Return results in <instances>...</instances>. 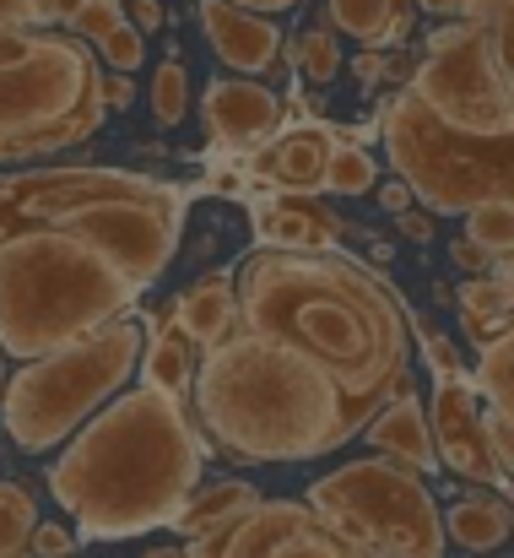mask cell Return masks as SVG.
<instances>
[{
	"label": "cell",
	"instance_id": "4",
	"mask_svg": "<svg viewBox=\"0 0 514 558\" xmlns=\"http://www.w3.org/2000/svg\"><path fill=\"white\" fill-rule=\"evenodd\" d=\"M142 288L87 239L5 228L0 239V359H49L136 315Z\"/></svg>",
	"mask_w": 514,
	"mask_h": 558
},
{
	"label": "cell",
	"instance_id": "1",
	"mask_svg": "<svg viewBox=\"0 0 514 558\" xmlns=\"http://www.w3.org/2000/svg\"><path fill=\"white\" fill-rule=\"evenodd\" d=\"M238 326L336 385L352 434L412 385V310L357 255H287L255 250L233 271Z\"/></svg>",
	"mask_w": 514,
	"mask_h": 558
},
{
	"label": "cell",
	"instance_id": "18",
	"mask_svg": "<svg viewBox=\"0 0 514 558\" xmlns=\"http://www.w3.org/2000/svg\"><path fill=\"white\" fill-rule=\"evenodd\" d=\"M173 320H179V331L189 337V348H195L200 359L217 353V348H228L233 337H244L233 271H211V277H200L189 293H179V299H173Z\"/></svg>",
	"mask_w": 514,
	"mask_h": 558
},
{
	"label": "cell",
	"instance_id": "26",
	"mask_svg": "<svg viewBox=\"0 0 514 558\" xmlns=\"http://www.w3.org/2000/svg\"><path fill=\"white\" fill-rule=\"evenodd\" d=\"M147 104H152V120L163 131L184 125V114H189V65H184V54H163L158 60L152 87H147Z\"/></svg>",
	"mask_w": 514,
	"mask_h": 558
},
{
	"label": "cell",
	"instance_id": "2",
	"mask_svg": "<svg viewBox=\"0 0 514 558\" xmlns=\"http://www.w3.org/2000/svg\"><path fill=\"white\" fill-rule=\"evenodd\" d=\"M200 461L206 434L189 407L136 385L65 439L49 466V494L76 521V543H125L173 526L184 499L200 488Z\"/></svg>",
	"mask_w": 514,
	"mask_h": 558
},
{
	"label": "cell",
	"instance_id": "29",
	"mask_svg": "<svg viewBox=\"0 0 514 558\" xmlns=\"http://www.w3.org/2000/svg\"><path fill=\"white\" fill-rule=\"evenodd\" d=\"M298 71H304V82H315V87H326L336 71H342V44H336V33L331 27H309V33H298Z\"/></svg>",
	"mask_w": 514,
	"mask_h": 558
},
{
	"label": "cell",
	"instance_id": "6",
	"mask_svg": "<svg viewBox=\"0 0 514 558\" xmlns=\"http://www.w3.org/2000/svg\"><path fill=\"white\" fill-rule=\"evenodd\" d=\"M103 65L87 44L49 27L0 33V163L49 158L103 125Z\"/></svg>",
	"mask_w": 514,
	"mask_h": 558
},
{
	"label": "cell",
	"instance_id": "34",
	"mask_svg": "<svg viewBox=\"0 0 514 558\" xmlns=\"http://www.w3.org/2000/svg\"><path fill=\"white\" fill-rule=\"evenodd\" d=\"M27 554L33 558H71L76 554V532H71V526H54V521H38L33 537H27Z\"/></svg>",
	"mask_w": 514,
	"mask_h": 558
},
{
	"label": "cell",
	"instance_id": "38",
	"mask_svg": "<svg viewBox=\"0 0 514 558\" xmlns=\"http://www.w3.org/2000/svg\"><path fill=\"white\" fill-rule=\"evenodd\" d=\"M5 27H38L33 0H0V33H5Z\"/></svg>",
	"mask_w": 514,
	"mask_h": 558
},
{
	"label": "cell",
	"instance_id": "11",
	"mask_svg": "<svg viewBox=\"0 0 514 558\" xmlns=\"http://www.w3.org/2000/svg\"><path fill=\"white\" fill-rule=\"evenodd\" d=\"M189 558H379L331 532L304 499H260L228 532L189 543Z\"/></svg>",
	"mask_w": 514,
	"mask_h": 558
},
{
	"label": "cell",
	"instance_id": "23",
	"mask_svg": "<svg viewBox=\"0 0 514 558\" xmlns=\"http://www.w3.org/2000/svg\"><path fill=\"white\" fill-rule=\"evenodd\" d=\"M455 304H461V326L477 353L499 337H514V277H472L461 282Z\"/></svg>",
	"mask_w": 514,
	"mask_h": 558
},
{
	"label": "cell",
	"instance_id": "17",
	"mask_svg": "<svg viewBox=\"0 0 514 558\" xmlns=\"http://www.w3.org/2000/svg\"><path fill=\"white\" fill-rule=\"evenodd\" d=\"M363 434H368L374 456H384V461H395V466H406V472H417V477L439 472L433 439H428V412H423V401H417L412 385L395 390V396L363 423Z\"/></svg>",
	"mask_w": 514,
	"mask_h": 558
},
{
	"label": "cell",
	"instance_id": "21",
	"mask_svg": "<svg viewBox=\"0 0 514 558\" xmlns=\"http://www.w3.org/2000/svg\"><path fill=\"white\" fill-rule=\"evenodd\" d=\"M326 27L368 49H390V44H406V33L417 27V5L412 0H326Z\"/></svg>",
	"mask_w": 514,
	"mask_h": 558
},
{
	"label": "cell",
	"instance_id": "41",
	"mask_svg": "<svg viewBox=\"0 0 514 558\" xmlns=\"http://www.w3.org/2000/svg\"><path fill=\"white\" fill-rule=\"evenodd\" d=\"M401 228H406V239H417V244H428V239H433L428 217H401Z\"/></svg>",
	"mask_w": 514,
	"mask_h": 558
},
{
	"label": "cell",
	"instance_id": "10",
	"mask_svg": "<svg viewBox=\"0 0 514 558\" xmlns=\"http://www.w3.org/2000/svg\"><path fill=\"white\" fill-rule=\"evenodd\" d=\"M395 180L433 217H466L482 201L510 195V142H477L444 131L406 87L379 114Z\"/></svg>",
	"mask_w": 514,
	"mask_h": 558
},
{
	"label": "cell",
	"instance_id": "19",
	"mask_svg": "<svg viewBox=\"0 0 514 558\" xmlns=\"http://www.w3.org/2000/svg\"><path fill=\"white\" fill-rule=\"evenodd\" d=\"M260 505V488L255 483H244V477H222V483H206V488H195L189 499H184V510L173 515V532L184 537V548L189 543H206V537H217V532H228L238 515H249Z\"/></svg>",
	"mask_w": 514,
	"mask_h": 558
},
{
	"label": "cell",
	"instance_id": "14",
	"mask_svg": "<svg viewBox=\"0 0 514 558\" xmlns=\"http://www.w3.org/2000/svg\"><path fill=\"white\" fill-rule=\"evenodd\" d=\"M195 11H200V33H206L211 54H217L233 76L255 82L260 71H271V65L282 60V27H277L271 16H255V11L228 5V0H200Z\"/></svg>",
	"mask_w": 514,
	"mask_h": 558
},
{
	"label": "cell",
	"instance_id": "37",
	"mask_svg": "<svg viewBox=\"0 0 514 558\" xmlns=\"http://www.w3.org/2000/svg\"><path fill=\"white\" fill-rule=\"evenodd\" d=\"M450 260H455L461 271H488V266H493V260H488L477 244H466V239H455V244H450ZM493 277H510V271H499V266H493Z\"/></svg>",
	"mask_w": 514,
	"mask_h": 558
},
{
	"label": "cell",
	"instance_id": "16",
	"mask_svg": "<svg viewBox=\"0 0 514 558\" xmlns=\"http://www.w3.org/2000/svg\"><path fill=\"white\" fill-rule=\"evenodd\" d=\"M331 153H336V136L326 125H293L287 136H277L260 153L255 174L277 195H326V163H331Z\"/></svg>",
	"mask_w": 514,
	"mask_h": 558
},
{
	"label": "cell",
	"instance_id": "28",
	"mask_svg": "<svg viewBox=\"0 0 514 558\" xmlns=\"http://www.w3.org/2000/svg\"><path fill=\"white\" fill-rule=\"evenodd\" d=\"M374 185H379V163L357 142H336V153L326 163V190L331 195H368Z\"/></svg>",
	"mask_w": 514,
	"mask_h": 558
},
{
	"label": "cell",
	"instance_id": "3",
	"mask_svg": "<svg viewBox=\"0 0 514 558\" xmlns=\"http://www.w3.org/2000/svg\"><path fill=\"white\" fill-rule=\"evenodd\" d=\"M189 417L238 461H315L352 434L326 374L260 337H233L195 364Z\"/></svg>",
	"mask_w": 514,
	"mask_h": 558
},
{
	"label": "cell",
	"instance_id": "32",
	"mask_svg": "<svg viewBox=\"0 0 514 558\" xmlns=\"http://www.w3.org/2000/svg\"><path fill=\"white\" fill-rule=\"evenodd\" d=\"M120 22H125V11H120V5H98V0H82V5L65 16V27H71L76 44H103Z\"/></svg>",
	"mask_w": 514,
	"mask_h": 558
},
{
	"label": "cell",
	"instance_id": "20",
	"mask_svg": "<svg viewBox=\"0 0 514 558\" xmlns=\"http://www.w3.org/2000/svg\"><path fill=\"white\" fill-rule=\"evenodd\" d=\"M195 364H200V353L189 348V337L179 331V320L169 315L158 331H147V353H142V390L163 396V401H173V407H189Z\"/></svg>",
	"mask_w": 514,
	"mask_h": 558
},
{
	"label": "cell",
	"instance_id": "30",
	"mask_svg": "<svg viewBox=\"0 0 514 558\" xmlns=\"http://www.w3.org/2000/svg\"><path fill=\"white\" fill-rule=\"evenodd\" d=\"M412 5H423V11H433L444 22H482V27H499L504 33L514 0H412Z\"/></svg>",
	"mask_w": 514,
	"mask_h": 558
},
{
	"label": "cell",
	"instance_id": "7",
	"mask_svg": "<svg viewBox=\"0 0 514 558\" xmlns=\"http://www.w3.org/2000/svg\"><path fill=\"white\" fill-rule=\"evenodd\" d=\"M147 320L125 315L103 331H93L76 348H60L49 359H33L0 385V423L16 450L44 456L65 445L87 417H98L142 369L147 353Z\"/></svg>",
	"mask_w": 514,
	"mask_h": 558
},
{
	"label": "cell",
	"instance_id": "22",
	"mask_svg": "<svg viewBox=\"0 0 514 558\" xmlns=\"http://www.w3.org/2000/svg\"><path fill=\"white\" fill-rule=\"evenodd\" d=\"M444 515V543H455V548H466V554H493V548H504L510 543V494H466V499H455L450 510H439Z\"/></svg>",
	"mask_w": 514,
	"mask_h": 558
},
{
	"label": "cell",
	"instance_id": "15",
	"mask_svg": "<svg viewBox=\"0 0 514 558\" xmlns=\"http://www.w3.org/2000/svg\"><path fill=\"white\" fill-rule=\"evenodd\" d=\"M260 228V250H287V255H331L342 244V217L331 206H320V195H271L255 211Z\"/></svg>",
	"mask_w": 514,
	"mask_h": 558
},
{
	"label": "cell",
	"instance_id": "36",
	"mask_svg": "<svg viewBox=\"0 0 514 558\" xmlns=\"http://www.w3.org/2000/svg\"><path fill=\"white\" fill-rule=\"evenodd\" d=\"M142 38H152L158 27H163V0H131V16H125Z\"/></svg>",
	"mask_w": 514,
	"mask_h": 558
},
{
	"label": "cell",
	"instance_id": "13",
	"mask_svg": "<svg viewBox=\"0 0 514 558\" xmlns=\"http://www.w3.org/2000/svg\"><path fill=\"white\" fill-rule=\"evenodd\" d=\"M200 114H206V131H211L217 147H228V153H255V147H266V142L277 136V125H282V98H277L271 87H260V82L222 76V82L206 87Z\"/></svg>",
	"mask_w": 514,
	"mask_h": 558
},
{
	"label": "cell",
	"instance_id": "8",
	"mask_svg": "<svg viewBox=\"0 0 514 558\" xmlns=\"http://www.w3.org/2000/svg\"><path fill=\"white\" fill-rule=\"evenodd\" d=\"M331 532L346 543L368 548L379 558H444V515L428 488V477L384 461V456H357L320 483H309L304 499Z\"/></svg>",
	"mask_w": 514,
	"mask_h": 558
},
{
	"label": "cell",
	"instance_id": "27",
	"mask_svg": "<svg viewBox=\"0 0 514 558\" xmlns=\"http://www.w3.org/2000/svg\"><path fill=\"white\" fill-rule=\"evenodd\" d=\"M38 526V505L22 483L0 477V558H33L27 554V537Z\"/></svg>",
	"mask_w": 514,
	"mask_h": 558
},
{
	"label": "cell",
	"instance_id": "5",
	"mask_svg": "<svg viewBox=\"0 0 514 558\" xmlns=\"http://www.w3.org/2000/svg\"><path fill=\"white\" fill-rule=\"evenodd\" d=\"M184 190L125 169H44L0 180V228H60L103 250L136 288L169 271L184 233Z\"/></svg>",
	"mask_w": 514,
	"mask_h": 558
},
{
	"label": "cell",
	"instance_id": "40",
	"mask_svg": "<svg viewBox=\"0 0 514 558\" xmlns=\"http://www.w3.org/2000/svg\"><path fill=\"white\" fill-rule=\"evenodd\" d=\"M379 201H384L390 211H406V206H412V195H406V185H401V180H395V185H384V190H379Z\"/></svg>",
	"mask_w": 514,
	"mask_h": 558
},
{
	"label": "cell",
	"instance_id": "33",
	"mask_svg": "<svg viewBox=\"0 0 514 558\" xmlns=\"http://www.w3.org/2000/svg\"><path fill=\"white\" fill-rule=\"evenodd\" d=\"M488 456H493V472L514 483V417L510 412H488Z\"/></svg>",
	"mask_w": 514,
	"mask_h": 558
},
{
	"label": "cell",
	"instance_id": "24",
	"mask_svg": "<svg viewBox=\"0 0 514 558\" xmlns=\"http://www.w3.org/2000/svg\"><path fill=\"white\" fill-rule=\"evenodd\" d=\"M466 244H477L499 271H510V250H514V201L499 195V201H482L466 211Z\"/></svg>",
	"mask_w": 514,
	"mask_h": 558
},
{
	"label": "cell",
	"instance_id": "35",
	"mask_svg": "<svg viewBox=\"0 0 514 558\" xmlns=\"http://www.w3.org/2000/svg\"><path fill=\"white\" fill-rule=\"evenodd\" d=\"M98 93H103V114H109V109H131V104H136V82H131V76H114V71H103Z\"/></svg>",
	"mask_w": 514,
	"mask_h": 558
},
{
	"label": "cell",
	"instance_id": "12",
	"mask_svg": "<svg viewBox=\"0 0 514 558\" xmlns=\"http://www.w3.org/2000/svg\"><path fill=\"white\" fill-rule=\"evenodd\" d=\"M428 412V439H433V461L444 472H455L461 483L472 488H510L499 472H493V456H488V407L482 396L472 390V374H439L433 379V401L423 407Z\"/></svg>",
	"mask_w": 514,
	"mask_h": 558
},
{
	"label": "cell",
	"instance_id": "43",
	"mask_svg": "<svg viewBox=\"0 0 514 558\" xmlns=\"http://www.w3.org/2000/svg\"><path fill=\"white\" fill-rule=\"evenodd\" d=\"M98 5H120V0H98Z\"/></svg>",
	"mask_w": 514,
	"mask_h": 558
},
{
	"label": "cell",
	"instance_id": "42",
	"mask_svg": "<svg viewBox=\"0 0 514 558\" xmlns=\"http://www.w3.org/2000/svg\"><path fill=\"white\" fill-rule=\"evenodd\" d=\"M142 558H189L184 548H152V554H142Z\"/></svg>",
	"mask_w": 514,
	"mask_h": 558
},
{
	"label": "cell",
	"instance_id": "39",
	"mask_svg": "<svg viewBox=\"0 0 514 558\" xmlns=\"http://www.w3.org/2000/svg\"><path fill=\"white\" fill-rule=\"evenodd\" d=\"M228 5H244V11H255V16H271V22H277V11H293L298 0H228Z\"/></svg>",
	"mask_w": 514,
	"mask_h": 558
},
{
	"label": "cell",
	"instance_id": "9",
	"mask_svg": "<svg viewBox=\"0 0 514 558\" xmlns=\"http://www.w3.org/2000/svg\"><path fill=\"white\" fill-rule=\"evenodd\" d=\"M406 93L455 136L514 142V60L510 27L482 22H439L428 33V54L412 71Z\"/></svg>",
	"mask_w": 514,
	"mask_h": 558
},
{
	"label": "cell",
	"instance_id": "25",
	"mask_svg": "<svg viewBox=\"0 0 514 558\" xmlns=\"http://www.w3.org/2000/svg\"><path fill=\"white\" fill-rule=\"evenodd\" d=\"M472 390L482 396L488 412H510L514 417V337H499L477 353V369H472Z\"/></svg>",
	"mask_w": 514,
	"mask_h": 558
},
{
	"label": "cell",
	"instance_id": "44",
	"mask_svg": "<svg viewBox=\"0 0 514 558\" xmlns=\"http://www.w3.org/2000/svg\"><path fill=\"white\" fill-rule=\"evenodd\" d=\"M0 239H5V228H0Z\"/></svg>",
	"mask_w": 514,
	"mask_h": 558
},
{
	"label": "cell",
	"instance_id": "31",
	"mask_svg": "<svg viewBox=\"0 0 514 558\" xmlns=\"http://www.w3.org/2000/svg\"><path fill=\"white\" fill-rule=\"evenodd\" d=\"M142 60H147V38H142L131 22H120V27L98 44V65H103V71H114V76H136V71H142Z\"/></svg>",
	"mask_w": 514,
	"mask_h": 558
}]
</instances>
